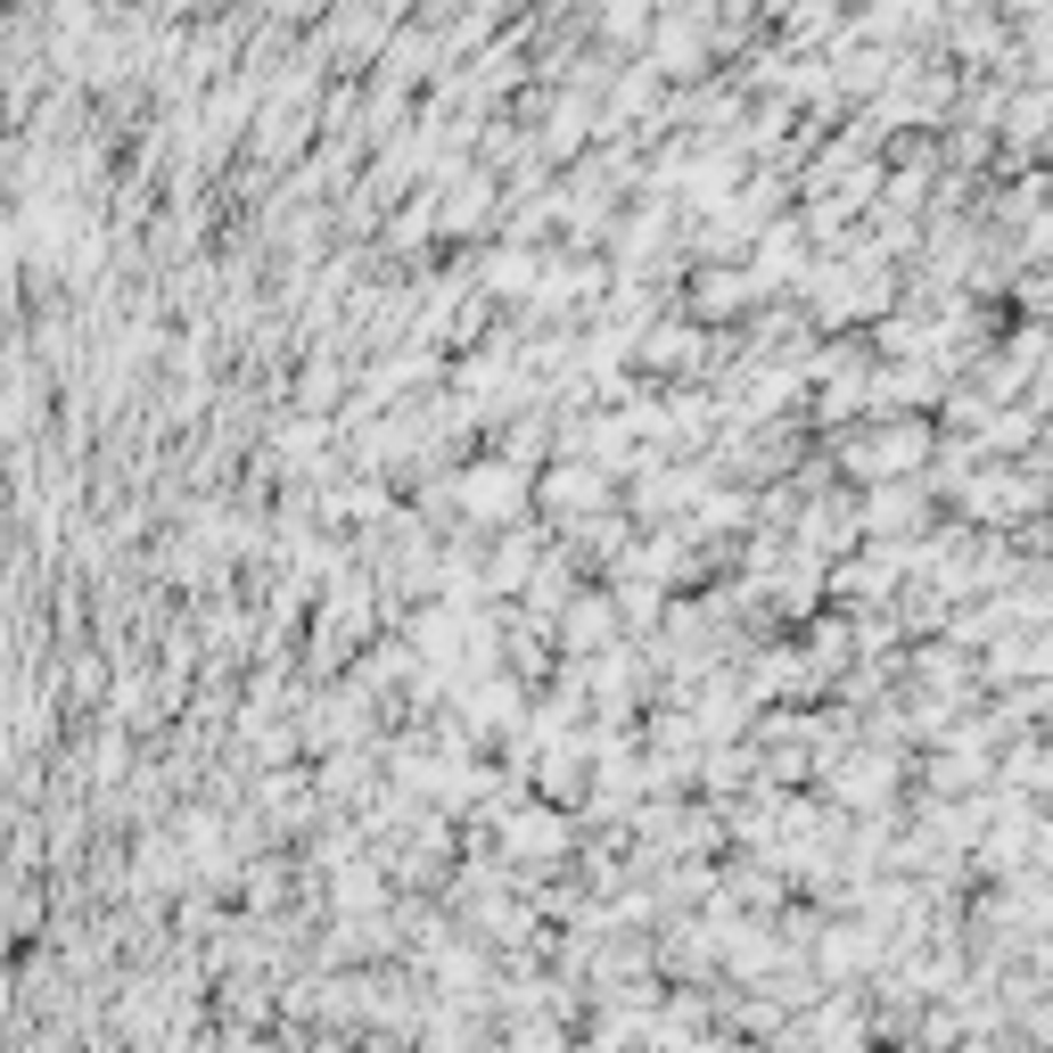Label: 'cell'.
Returning a JSON list of instances; mask_svg holds the SVG:
<instances>
[{
    "label": "cell",
    "instance_id": "cell-1",
    "mask_svg": "<svg viewBox=\"0 0 1053 1053\" xmlns=\"http://www.w3.org/2000/svg\"><path fill=\"white\" fill-rule=\"evenodd\" d=\"M511 494H519V478H511V470H470V478H461V511H478L486 526L511 519Z\"/></svg>",
    "mask_w": 1053,
    "mask_h": 1053
},
{
    "label": "cell",
    "instance_id": "cell-2",
    "mask_svg": "<svg viewBox=\"0 0 1053 1053\" xmlns=\"http://www.w3.org/2000/svg\"><path fill=\"white\" fill-rule=\"evenodd\" d=\"M609 634V601H577L568 609V642H601Z\"/></svg>",
    "mask_w": 1053,
    "mask_h": 1053
},
{
    "label": "cell",
    "instance_id": "cell-3",
    "mask_svg": "<svg viewBox=\"0 0 1053 1053\" xmlns=\"http://www.w3.org/2000/svg\"><path fill=\"white\" fill-rule=\"evenodd\" d=\"M511 848H560V824L552 815H511Z\"/></svg>",
    "mask_w": 1053,
    "mask_h": 1053
},
{
    "label": "cell",
    "instance_id": "cell-4",
    "mask_svg": "<svg viewBox=\"0 0 1053 1053\" xmlns=\"http://www.w3.org/2000/svg\"><path fill=\"white\" fill-rule=\"evenodd\" d=\"M1045 124H1053V99H1045V91H1029L1021 108H1013V132H1021V140H1045Z\"/></svg>",
    "mask_w": 1053,
    "mask_h": 1053
}]
</instances>
